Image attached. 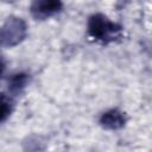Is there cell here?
<instances>
[{
  "label": "cell",
  "mask_w": 152,
  "mask_h": 152,
  "mask_svg": "<svg viewBox=\"0 0 152 152\" xmlns=\"http://www.w3.org/2000/svg\"><path fill=\"white\" fill-rule=\"evenodd\" d=\"M13 104L8 96L5 94H0V122L5 121L12 113Z\"/></svg>",
  "instance_id": "obj_6"
},
{
  "label": "cell",
  "mask_w": 152,
  "mask_h": 152,
  "mask_svg": "<svg viewBox=\"0 0 152 152\" xmlns=\"http://www.w3.org/2000/svg\"><path fill=\"white\" fill-rule=\"evenodd\" d=\"M99 122L104 129L116 131V129L122 128L126 125L127 116L122 110H120L118 108H113V109H109V110L102 113Z\"/></svg>",
  "instance_id": "obj_4"
},
{
  "label": "cell",
  "mask_w": 152,
  "mask_h": 152,
  "mask_svg": "<svg viewBox=\"0 0 152 152\" xmlns=\"http://www.w3.org/2000/svg\"><path fill=\"white\" fill-rule=\"evenodd\" d=\"M87 31L90 38L101 44L113 43L122 36V26L102 13H95L89 18Z\"/></svg>",
  "instance_id": "obj_1"
},
{
  "label": "cell",
  "mask_w": 152,
  "mask_h": 152,
  "mask_svg": "<svg viewBox=\"0 0 152 152\" xmlns=\"http://www.w3.org/2000/svg\"><path fill=\"white\" fill-rule=\"evenodd\" d=\"M63 8L62 0H32L31 14L37 20H44L59 13Z\"/></svg>",
  "instance_id": "obj_3"
},
{
  "label": "cell",
  "mask_w": 152,
  "mask_h": 152,
  "mask_svg": "<svg viewBox=\"0 0 152 152\" xmlns=\"http://www.w3.org/2000/svg\"><path fill=\"white\" fill-rule=\"evenodd\" d=\"M4 70H5V64H4L2 61H0V77H1V75L4 74Z\"/></svg>",
  "instance_id": "obj_7"
},
{
  "label": "cell",
  "mask_w": 152,
  "mask_h": 152,
  "mask_svg": "<svg viewBox=\"0 0 152 152\" xmlns=\"http://www.w3.org/2000/svg\"><path fill=\"white\" fill-rule=\"evenodd\" d=\"M1 1H4V2H7V4H12V2H15L17 0H1Z\"/></svg>",
  "instance_id": "obj_8"
},
{
  "label": "cell",
  "mask_w": 152,
  "mask_h": 152,
  "mask_svg": "<svg viewBox=\"0 0 152 152\" xmlns=\"http://www.w3.org/2000/svg\"><path fill=\"white\" fill-rule=\"evenodd\" d=\"M27 34V25L19 17H8L0 27V46L13 48L19 45Z\"/></svg>",
  "instance_id": "obj_2"
},
{
  "label": "cell",
  "mask_w": 152,
  "mask_h": 152,
  "mask_svg": "<svg viewBox=\"0 0 152 152\" xmlns=\"http://www.w3.org/2000/svg\"><path fill=\"white\" fill-rule=\"evenodd\" d=\"M28 75L25 74V72H17V74H13L10 78H8V82H7V86H8V91L12 94V95H19L27 86L28 83Z\"/></svg>",
  "instance_id": "obj_5"
}]
</instances>
